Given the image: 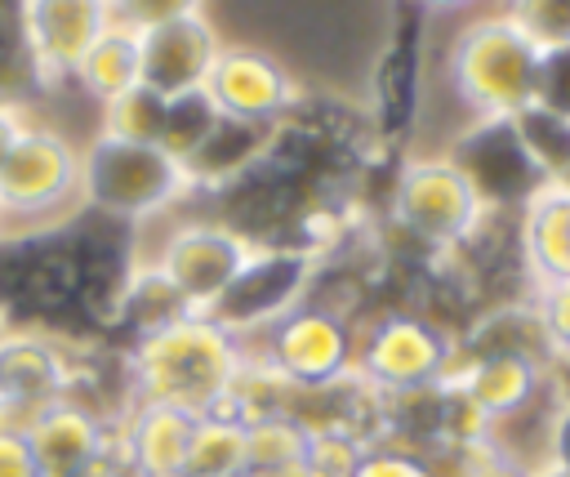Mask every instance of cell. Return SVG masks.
Instances as JSON below:
<instances>
[{
    "instance_id": "35",
    "label": "cell",
    "mask_w": 570,
    "mask_h": 477,
    "mask_svg": "<svg viewBox=\"0 0 570 477\" xmlns=\"http://www.w3.org/2000/svg\"><path fill=\"white\" fill-rule=\"evenodd\" d=\"M548 468L557 477H570V392H557V410L548 428Z\"/></svg>"
},
{
    "instance_id": "18",
    "label": "cell",
    "mask_w": 570,
    "mask_h": 477,
    "mask_svg": "<svg viewBox=\"0 0 570 477\" xmlns=\"http://www.w3.org/2000/svg\"><path fill=\"white\" fill-rule=\"evenodd\" d=\"M196 415L160 401H134L116 419V446L134 477H165L187 468V446H191Z\"/></svg>"
},
{
    "instance_id": "32",
    "label": "cell",
    "mask_w": 570,
    "mask_h": 477,
    "mask_svg": "<svg viewBox=\"0 0 570 477\" xmlns=\"http://www.w3.org/2000/svg\"><path fill=\"white\" fill-rule=\"evenodd\" d=\"M534 103L570 120V45H557V49H543L539 53Z\"/></svg>"
},
{
    "instance_id": "34",
    "label": "cell",
    "mask_w": 570,
    "mask_h": 477,
    "mask_svg": "<svg viewBox=\"0 0 570 477\" xmlns=\"http://www.w3.org/2000/svg\"><path fill=\"white\" fill-rule=\"evenodd\" d=\"M0 477H45L36 464V450L27 441V428L0 424Z\"/></svg>"
},
{
    "instance_id": "13",
    "label": "cell",
    "mask_w": 570,
    "mask_h": 477,
    "mask_svg": "<svg viewBox=\"0 0 570 477\" xmlns=\"http://www.w3.org/2000/svg\"><path fill=\"white\" fill-rule=\"evenodd\" d=\"M209 103L218 107V116L240 120V125H263L276 129L303 98V85L294 80V71L272 58L267 49L254 45H223L209 80H205Z\"/></svg>"
},
{
    "instance_id": "37",
    "label": "cell",
    "mask_w": 570,
    "mask_h": 477,
    "mask_svg": "<svg viewBox=\"0 0 570 477\" xmlns=\"http://www.w3.org/2000/svg\"><path fill=\"white\" fill-rule=\"evenodd\" d=\"M67 477H134V468L125 464V455H120V446H111L107 455H98L94 464H85V468H76V473H67Z\"/></svg>"
},
{
    "instance_id": "14",
    "label": "cell",
    "mask_w": 570,
    "mask_h": 477,
    "mask_svg": "<svg viewBox=\"0 0 570 477\" xmlns=\"http://www.w3.org/2000/svg\"><path fill=\"white\" fill-rule=\"evenodd\" d=\"M223 53V36L214 31V22L205 13H187V18H169L156 27L138 31V67H142V85L156 89L160 98H183V94H200L214 62Z\"/></svg>"
},
{
    "instance_id": "9",
    "label": "cell",
    "mask_w": 570,
    "mask_h": 477,
    "mask_svg": "<svg viewBox=\"0 0 570 477\" xmlns=\"http://www.w3.org/2000/svg\"><path fill=\"white\" fill-rule=\"evenodd\" d=\"M249 241L218 223L214 214L205 218H178L165 227V236L142 254L178 294L191 312H209L223 290L236 281L240 263L249 259Z\"/></svg>"
},
{
    "instance_id": "17",
    "label": "cell",
    "mask_w": 570,
    "mask_h": 477,
    "mask_svg": "<svg viewBox=\"0 0 570 477\" xmlns=\"http://www.w3.org/2000/svg\"><path fill=\"white\" fill-rule=\"evenodd\" d=\"M27 441H31L45 477H67L116 446V424L102 419L98 410H89L85 401L62 397L27 424Z\"/></svg>"
},
{
    "instance_id": "24",
    "label": "cell",
    "mask_w": 570,
    "mask_h": 477,
    "mask_svg": "<svg viewBox=\"0 0 570 477\" xmlns=\"http://www.w3.org/2000/svg\"><path fill=\"white\" fill-rule=\"evenodd\" d=\"M187 477H245L249 473V441H245V424L209 410L196 415L191 428V446H187Z\"/></svg>"
},
{
    "instance_id": "29",
    "label": "cell",
    "mask_w": 570,
    "mask_h": 477,
    "mask_svg": "<svg viewBox=\"0 0 570 477\" xmlns=\"http://www.w3.org/2000/svg\"><path fill=\"white\" fill-rule=\"evenodd\" d=\"M22 4L27 0H0V94L13 98H27L36 89L27 62V36H22Z\"/></svg>"
},
{
    "instance_id": "10",
    "label": "cell",
    "mask_w": 570,
    "mask_h": 477,
    "mask_svg": "<svg viewBox=\"0 0 570 477\" xmlns=\"http://www.w3.org/2000/svg\"><path fill=\"white\" fill-rule=\"evenodd\" d=\"M423 76H428V49H423V13L401 0L396 27L387 45L379 49V62L370 71V98L365 120L387 156H405V143L419 125L423 107Z\"/></svg>"
},
{
    "instance_id": "5",
    "label": "cell",
    "mask_w": 570,
    "mask_h": 477,
    "mask_svg": "<svg viewBox=\"0 0 570 477\" xmlns=\"http://www.w3.org/2000/svg\"><path fill=\"white\" fill-rule=\"evenodd\" d=\"M459 330L423 308H374L356 321V374L383 397L423 392L450 379Z\"/></svg>"
},
{
    "instance_id": "21",
    "label": "cell",
    "mask_w": 570,
    "mask_h": 477,
    "mask_svg": "<svg viewBox=\"0 0 570 477\" xmlns=\"http://www.w3.org/2000/svg\"><path fill=\"white\" fill-rule=\"evenodd\" d=\"M187 312L191 308L183 303V294L147 259H138L134 272H129V281H125V290H120V299H116V308H111L107 339L120 343V348H129V343H138V339H147V334L183 321Z\"/></svg>"
},
{
    "instance_id": "31",
    "label": "cell",
    "mask_w": 570,
    "mask_h": 477,
    "mask_svg": "<svg viewBox=\"0 0 570 477\" xmlns=\"http://www.w3.org/2000/svg\"><path fill=\"white\" fill-rule=\"evenodd\" d=\"M534 308H539V321L548 330L557 366H570V276L552 281V285H539L534 290Z\"/></svg>"
},
{
    "instance_id": "27",
    "label": "cell",
    "mask_w": 570,
    "mask_h": 477,
    "mask_svg": "<svg viewBox=\"0 0 570 477\" xmlns=\"http://www.w3.org/2000/svg\"><path fill=\"white\" fill-rule=\"evenodd\" d=\"M218 125V107L209 103V94H183V98H165V125H160V143L174 160L187 165V156L209 138V129Z\"/></svg>"
},
{
    "instance_id": "16",
    "label": "cell",
    "mask_w": 570,
    "mask_h": 477,
    "mask_svg": "<svg viewBox=\"0 0 570 477\" xmlns=\"http://www.w3.org/2000/svg\"><path fill=\"white\" fill-rule=\"evenodd\" d=\"M445 156L472 178V187L490 210H521V201L539 187V174L530 169L512 134V120H472L445 147Z\"/></svg>"
},
{
    "instance_id": "25",
    "label": "cell",
    "mask_w": 570,
    "mask_h": 477,
    "mask_svg": "<svg viewBox=\"0 0 570 477\" xmlns=\"http://www.w3.org/2000/svg\"><path fill=\"white\" fill-rule=\"evenodd\" d=\"M245 441H249V473H289L307 464V432L294 415L245 424Z\"/></svg>"
},
{
    "instance_id": "2",
    "label": "cell",
    "mask_w": 570,
    "mask_h": 477,
    "mask_svg": "<svg viewBox=\"0 0 570 477\" xmlns=\"http://www.w3.org/2000/svg\"><path fill=\"white\" fill-rule=\"evenodd\" d=\"M485 201L445 152H405L392 160L383 196V232L414 259H445L481 223Z\"/></svg>"
},
{
    "instance_id": "7",
    "label": "cell",
    "mask_w": 570,
    "mask_h": 477,
    "mask_svg": "<svg viewBox=\"0 0 570 477\" xmlns=\"http://www.w3.org/2000/svg\"><path fill=\"white\" fill-rule=\"evenodd\" d=\"M245 348L263 366H272L294 392H307V388L338 383L343 374L356 370V321L307 299L281 321H272Z\"/></svg>"
},
{
    "instance_id": "1",
    "label": "cell",
    "mask_w": 570,
    "mask_h": 477,
    "mask_svg": "<svg viewBox=\"0 0 570 477\" xmlns=\"http://www.w3.org/2000/svg\"><path fill=\"white\" fill-rule=\"evenodd\" d=\"M240 361L245 343L232 330H223L209 312H187L183 321L125 348L134 401H160L187 415L218 410Z\"/></svg>"
},
{
    "instance_id": "33",
    "label": "cell",
    "mask_w": 570,
    "mask_h": 477,
    "mask_svg": "<svg viewBox=\"0 0 570 477\" xmlns=\"http://www.w3.org/2000/svg\"><path fill=\"white\" fill-rule=\"evenodd\" d=\"M205 0H111V18L120 27H156V22H169V18H187V13H200Z\"/></svg>"
},
{
    "instance_id": "3",
    "label": "cell",
    "mask_w": 570,
    "mask_h": 477,
    "mask_svg": "<svg viewBox=\"0 0 570 477\" xmlns=\"http://www.w3.org/2000/svg\"><path fill=\"white\" fill-rule=\"evenodd\" d=\"M196 196L187 165L174 160L156 143H129L111 134H94L80 147V210L125 223V227H147L165 218L174 205Z\"/></svg>"
},
{
    "instance_id": "28",
    "label": "cell",
    "mask_w": 570,
    "mask_h": 477,
    "mask_svg": "<svg viewBox=\"0 0 570 477\" xmlns=\"http://www.w3.org/2000/svg\"><path fill=\"white\" fill-rule=\"evenodd\" d=\"M503 13L539 53L570 45V0H503Z\"/></svg>"
},
{
    "instance_id": "22",
    "label": "cell",
    "mask_w": 570,
    "mask_h": 477,
    "mask_svg": "<svg viewBox=\"0 0 570 477\" xmlns=\"http://www.w3.org/2000/svg\"><path fill=\"white\" fill-rule=\"evenodd\" d=\"M267 138H272V129H263V125H240V120L218 116L209 138L187 156V178H191L196 196H214L227 183H236L249 165H258L267 152Z\"/></svg>"
},
{
    "instance_id": "26",
    "label": "cell",
    "mask_w": 570,
    "mask_h": 477,
    "mask_svg": "<svg viewBox=\"0 0 570 477\" xmlns=\"http://www.w3.org/2000/svg\"><path fill=\"white\" fill-rule=\"evenodd\" d=\"M160 125H165V98L147 85H134L120 98L102 103L98 134L129 138V143H160Z\"/></svg>"
},
{
    "instance_id": "30",
    "label": "cell",
    "mask_w": 570,
    "mask_h": 477,
    "mask_svg": "<svg viewBox=\"0 0 570 477\" xmlns=\"http://www.w3.org/2000/svg\"><path fill=\"white\" fill-rule=\"evenodd\" d=\"M347 477H441L436 473V459L423 455V450H410V446H392V441H374L356 468Z\"/></svg>"
},
{
    "instance_id": "20",
    "label": "cell",
    "mask_w": 570,
    "mask_h": 477,
    "mask_svg": "<svg viewBox=\"0 0 570 477\" xmlns=\"http://www.w3.org/2000/svg\"><path fill=\"white\" fill-rule=\"evenodd\" d=\"M459 348L463 352H476V357L481 352H512V357H530V361L557 366L552 343H548V330H543L539 308H534V294H521V299H503V303L481 308L459 330Z\"/></svg>"
},
{
    "instance_id": "39",
    "label": "cell",
    "mask_w": 570,
    "mask_h": 477,
    "mask_svg": "<svg viewBox=\"0 0 570 477\" xmlns=\"http://www.w3.org/2000/svg\"><path fill=\"white\" fill-rule=\"evenodd\" d=\"M9 236V223H4V210H0V241Z\"/></svg>"
},
{
    "instance_id": "15",
    "label": "cell",
    "mask_w": 570,
    "mask_h": 477,
    "mask_svg": "<svg viewBox=\"0 0 570 477\" xmlns=\"http://www.w3.org/2000/svg\"><path fill=\"white\" fill-rule=\"evenodd\" d=\"M481 419L485 428L499 424V419H512L521 415L525 406L543 401L552 388H557V366H543V361H530V357H512V352H463L459 348V361L445 379Z\"/></svg>"
},
{
    "instance_id": "19",
    "label": "cell",
    "mask_w": 570,
    "mask_h": 477,
    "mask_svg": "<svg viewBox=\"0 0 570 477\" xmlns=\"http://www.w3.org/2000/svg\"><path fill=\"white\" fill-rule=\"evenodd\" d=\"M517 245L534 290L570 276V183H539L521 201Z\"/></svg>"
},
{
    "instance_id": "4",
    "label": "cell",
    "mask_w": 570,
    "mask_h": 477,
    "mask_svg": "<svg viewBox=\"0 0 570 477\" xmlns=\"http://www.w3.org/2000/svg\"><path fill=\"white\" fill-rule=\"evenodd\" d=\"M534 76L539 49L503 9L476 13L450 36L445 80L472 120H512L525 111L534 103Z\"/></svg>"
},
{
    "instance_id": "12",
    "label": "cell",
    "mask_w": 570,
    "mask_h": 477,
    "mask_svg": "<svg viewBox=\"0 0 570 477\" xmlns=\"http://www.w3.org/2000/svg\"><path fill=\"white\" fill-rule=\"evenodd\" d=\"M111 22V0H27L22 36L36 89L71 85L80 58L107 36Z\"/></svg>"
},
{
    "instance_id": "42",
    "label": "cell",
    "mask_w": 570,
    "mask_h": 477,
    "mask_svg": "<svg viewBox=\"0 0 570 477\" xmlns=\"http://www.w3.org/2000/svg\"><path fill=\"white\" fill-rule=\"evenodd\" d=\"M4 325H9V321H4V312H0V330H4Z\"/></svg>"
},
{
    "instance_id": "41",
    "label": "cell",
    "mask_w": 570,
    "mask_h": 477,
    "mask_svg": "<svg viewBox=\"0 0 570 477\" xmlns=\"http://www.w3.org/2000/svg\"><path fill=\"white\" fill-rule=\"evenodd\" d=\"M165 477H187V473H165Z\"/></svg>"
},
{
    "instance_id": "38",
    "label": "cell",
    "mask_w": 570,
    "mask_h": 477,
    "mask_svg": "<svg viewBox=\"0 0 570 477\" xmlns=\"http://www.w3.org/2000/svg\"><path fill=\"white\" fill-rule=\"evenodd\" d=\"M405 4L419 13H454V9H472L476 0H405Z\"/></svg>"
},
{
    "instance_id": "6",
    "label": "cell",
    "mask_w": 570,
    "mask_h": 477,
    "mask_svg": "<svg viewBox=\"0 0 570 477\" xmlns=\"http://www.w3.org/2000/svg\"><path fill=\"white\" fill-rule=\"evenodd\" d=\"M0 210L9 236H36L80 214V147L31 116L0 165Z\"/></svg>"
},
{
    "instance_id": "36",
    "label": "cell",
    "mask_w": 570,
    "mask_h": 477,
    "mask_svg": "<svg viewBox=\"0 0 570 477\" xmlns=\"http://www.w3.org/2000/svg\"><path fill=\"white\" fill-rule=\"evenodd\" d=\"M27 125H31L27 103L13 98V94H0V165H4V156L13 152V143H18V134H22Z\"/></svg>"
},
{
    "instance_id": "8",
    "label": "cell",
    "mask_w": 570,
    "mask_h": 477,
    "mask_svg": "<svg viewBox=\"0 0 570 477\" xmlns=\"http://www.w3.org/2000/svg\"><path fill=\"white\" fill-rule=\"evenodd\" d=\"M321 259L303 245H254L240 263L236 281L223 290V299L209 308V317L232 330L240 343L258 339L272 321L307 303Z\"/></svg>"
},
{
    "instance_id": "40",
    "label": "cell",
    "mask_w": 570,
    "mask_h": 477,
    "mask_svg": "<svg viewBox=\"0 0 570 477\" xmlns=\"http://www.w3.org/2000/svg\"><path fill=\"white\" fill-rule=\"evenodd\" d=\"M534 477H557V473H552V468H548V473H534Z\"/></svg>"
},
{
    "instance_id": "11",
    "label": "cell",
    "mask_w": 570,
    "mask_h": 477,
    "mask_svg": "<svg viewBox=\"0 0 570 477\" xmlns=\"http://www.w3.org/2000/svg\"><path fill=\"white\" fill-rule=\"evenodd\" d=\"M67 388H71L67 334L9 321L0 330V424L27 428L40 410L62 401Z\"/></svg>"
},
{
    "instance_id": "23",
    "label": "cell",
    "mask_w": 570,
    "mask_h": 477,
    "mask_svg": "<svg viewBox=\"0 0 570 477\" xmlns=\"http://www.w3.org/2000/svg\"><path fill=\"white\" fill-rule=\"evenodd\" d=\"M71 85H76L85 98H94L98 107L111 103V98H120L125 89L142 85V67H138V31L111 22L107 36L80 58Z\"/></svg>"
}]
</instances>
